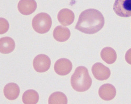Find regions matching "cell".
Masks as SVG:
<instances>
[{"instance_id":"1","label":"cell","mask_w":131,"mask_h":104,"mask_svg":"<svg viewBox=\"0 0 131 104\" xmlns=\"http://www.w3.org/2000/svg\"><path fill=\"white\" fill-rule=\"evenodd\" d=\"M104 23L101 13L97 9L90 8L81 13L75 28L83 33L93 34L100 31Z\"/></svg>"},{"instance_id":"2","label":"cell","mask_w":131,"mask_h":104,"mask_svg":"<svg viewBox=\"0 0 131 104\" xmlns=\"http://www.w3.org/2000/svg\"><path fill=\"white\" fill-rule=\"evenodd\" d=\"M92 82L88 69L83 66L77 68L71 77V86L77 92H82L86 91L90 87Z\"/></svg>"},{"instance_id":"3","label":"cell","mask_w":131,"mask_h":104,"mask_svg":"<svg viewBox=\"0 0 131 104\" xmlns=\"http://www.w3.org/2000/svg\"><path fill=\"white\" fill-rule=\"evenodd\" d=\"M52 24L51 17L48 14L44 12L38 14L33 18L32 22L34 30L41 34L48 32L51 28Z\"/></svg>"},{"instance_id":"4","label":"cell","mask_w":131,"mask_h":104,"mask_svg":"<svg viewBox=\"0 0 131 104\" xmlns=\"http://www.w3.org/2000/svg\"><path fill=\"white\" fill-rule=\"evenodd\" d=\"M113 10L118 16L123 17L131 16V0H115Z\"/></svg>"},{"instance_id":"5","label":"cell","mask_w":131,"mask_h":104,"mask_svg":"<svg viewBox=\"0 0 131 104\" xmlns=\"http://www.w3.org/2000/svg\"><path fill=\"white\" fill-rule=\"evenodd\" d=\"M51 64V60L49 57L43 54H39L34 58L33 66L37 72H43L47 71L50 68Z\"/></svg>"},{"instance_id":"6","label":"cell","mask_w":131,"mask_h":104,"mask_svg":"<svg viewBox=\"0 0 131 104\" xmlns=\"http://www.w3.org/2000/svg\"><path fill=\"white\" fill-rule=\"evenodd\" d=\"M92 71L94 77L100 81L107 79L111 75L109 68L99 62L96 63L93 65Z\"/></svg>"},{"instance_id":"7","label":"cell","mask_w":131,"mask_h":104,"mask_svg":"<svg viewBox=\"0 0 131 104\" xmlns=\"http://www.w3.org/2000/svg\"><path fill=\"white\" fill-rule=\"evenodd\" d=\"M72 64L69 60L62 58L58 60L55 63L54 69L58 75L64 76L68 75L71 70Z\"/></svg>"},{"instance_id":"8","label":"cell","mask_w":131,"mask_h":104,"mask_svg":"<svg viewBox=\"0 0 131 104\" xmlns=\"http://www.w3.org/2000/svg\"><path fill=\"white\" fill-rule=\"evenodd\" d=\"M37 7V4L35 0H20L17 6L19 12L25 15H29L34 12Z\"/></svg>"},{"instance_id":"9","label":"cell","mask_w":131,"mask_h":104,"mask_svg":"<svg viewBox=\"0 0 131 104\" xmlns=\"http://www.w3.org/2000/svg\"><path fill=\"white\" fill-rule=\"evenodd\" d=\"M100 97L103 100L108 101L111 100L115 97L116 90L112 84L106 83L102 85L99 90Z\"/></svg>"},{"instance_id":"10","label":"cell","mask_w":131,"mask_h":104,"mask_svg":"<svg viewBox=\"0 0 131 104\" xmlns=\"http://www.w3.org/2000/svg\"><path fill=\"white\" fill-rule=\"evenodd\" d=\"M74 14L71 10L63 8L59 12L57 16L58 20L61 24L64 26L71 24L74 19Z\"/></svg>"},{"instance_id":"11","label":"cell","mask_w":131,"mask_h":104,"mask_svg":"<svg viewBox=\"0 0 131 104\" xmlns=\"http://www.w3.org/2000/svg\"><path fill=\"white\" fill-rule=\"evenodd\" d=\"M3 92L5 96L7 99L13 100L18 96L20 90L17 84L14 83H10L5 85Z\"/></svg>"},{"instance_id":"12","label":"cell","mask_w":131,"mask_h":104,"mask_svg":"<svg viewBox=\"0 0 131 104\" xmlns=\"http://www.w3.org/2000/svg\"><path fill=\"white\" fill-rule=\"evenodd\" d=\"M53 36L54 39L57 41L63 42L67 41L69 38L70 32L68 28L58 26L54 29Z\"/></svg>"},{"instance_id":"13","label":"cell","mask_w":131,"mask_h":104,"mask_svg":"<svg viewBox=\"0 0 131 104\" xmlns=\"http://www.w3.org/2000/svg\"><path fill=\"white\" fill-rule=\"evenodd\" d=\"M15 46L14 40L10 37H5L0 39V51L1 53L7 54L12 52Z\"/></svg>"},{"instance_id":"14","label":"cell","mask_w":131,"mask_h":104,"mask_svg":"<svg viewBox=\"0 0 131 104\" xmlns=\"http://www.w3.org/2000/svg\"><path fill=\"white\" fill-rule=\"evenodd\" d=\"M100 55L102 59L108 64L114 63L117 58V54L115 51L109 47L103 48L101 51Z\"/></svg>"},{"instance_id":"15","label":"cell","mask_w":131,"mask_h":104,"mask_svg":"<svg viewBox=\"0 0 131 104\" xmlns=\"http://www.w3.org/2000/svg\"><path fill=\"white\" fill-rule=\"evenodd\" d=\"M22 99L23 102L25 104H36L39 100V94L35 90H29L24 93Z\"/></svg>"},{"instance_id":"16","label":"cell","mask_w":131,"mask_h":104,"mask_svg":"<svg viewBox=\"0 0 131 104\" xmlns=\"http://www.w3.org/2000/svg\"><path fill=\"white\" fill-rule=\"evenodd\" d=\"M48 102L49 104H67L68 99L67 96L63 93L56 92L50 95Z\"/></svg>"},{"instance_id":"17","label":"cell","mask_w":131,"mask_h":104,"mask_svg":"<svg viewBox=\"0 0 131 104\" xmlns=\"http://www.w3.org/2000/svg\"><path fill=\"white\" fill-rule=\"evenodd\" d=\"M0 34L6 33L9 28V24L7 21L3 18H0Z\"/></svg>"},{"instance_id":"18","label":"cell","mask_w":131,"mask_h":104,"mask_svg":"<svg viewBox=\"0 0 131 104\" xmlns=\"http://www.w3.org/2000/svg\"><path fill=\"white\" fill-rule=\"evenodd\" d=\"M125 59L128 64L131 65V48L126 52L125 56Z\"/></svg>"}]
</instances>
